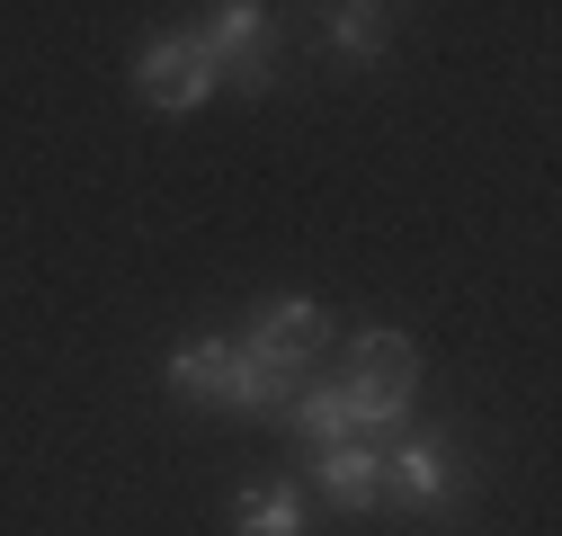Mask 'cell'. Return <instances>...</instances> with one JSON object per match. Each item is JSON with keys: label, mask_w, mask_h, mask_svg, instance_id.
<instances>
[{"label": "cell", "mask_w": 562, "mask_h": 536, "mask_svg": "<svg viewBox=\"0 0 562 536\" xmlns=\"http://www.w3.org/2000/svg\"><path fill=\"white\" fill-rule=\"evenodd\" d=\"M348 421L358 429H402L411 393H419V349L402 340V331H367L358 349H348Z\"/></svg>", "instance_id": "2"}, {"label": "cell", "mask_w": 562, "mask_h": 536, "mask_svg": "<svg viewBox=\"0 0 562 536\" xmlns=\"http://www.w3.org/2000/svg\"><path fill=\"white\" fill-rule=\"evenodd\" d=\"M134 90H144L161 116H188V108H205L224 81H215V54H205L196 36H153L144 54H134Z\"/></svg>", "instance_id": "5"}, {"label": "cell", "mask_w": 562, "mask_h": 536, "mask_svg": "<svg viewBox=\"0 0 562 536\" xmlns=\"http://www.w3.org/2000/svg\"><path fill=\"white\" fill-rule=\"evenodd\" d=\"M384 19L393 10H375V0H348V10H330V45L358 63V54H384Z\"/></svg>", "instance_id": "10"}, {"label": "cell", "mask_w": 562, "mask_h": 536, "mask_svg": "<svg viewBox=\"0 0 562 536\" xmlns=\"http://www.w3.org/2000/svg\"><path fill=\"white\" fill-rule=\"evenodd\" d=\"M322 492H330L339 510H375V501H384V456H375L367 438L330 447V456H322Z\"/></svg>", "instance_id": "7"}, {"label": "cell", "mask_w": 562, "mask_h": 536, "mask_svg": "<svg viewBox=\"0 0 562 536\" xmlns=\"http://www.w3.org/2000/svg\"><path fill=\"white\" fill-rule=\"evenodd\" d=\"M384 474H393V492H402L411 510H438V501L456 492V465H447L438 438H402V447L384 456Z\"/></svg>", "instance_id": "6"}, {"label": "cell", "mask_w": 562, "mask_h": 536, "mask_svg": "<svg viewBox=\"0 0 562 536\" xmlns=\"http://www.w3.org/2000/svg\"><path fill=\"white\" fill-rule=\"evenodd\" d=\"M196 45L215 54V81H233L241 99L277 90V54H268V10H259V0H224V10L205 19Z\"/></svg>", "instance_id": "3"}, {"label": "cell", "mask_w": 562, "mask_h": 536, "mask_svg": "<svg viewBox=\"0 0 562 536\" xmlns=\"http://www.w3.org/2000/svg\"><path fill=\"white\" fill-rule=\"evenodd\" d=\"M170 393H188V402H233V412H286V402H295V384H277L268 367H250L241 340H188V349L170 358Z\"/></svg>", "instance_id": "1"}, {"label": "cell", "mask_w": 562, "mask_h": 536, "mask_svg": "<svg viewBox=\"0 0 562 536\" xmlns=\"http://www.w3.org/2000/svg\"><path fill=\"white\" fill-rule=\"evenodd\" d=\"M233 518H241V536H304V527H313L304 501H295V483H250Z\"/></svg>", "instance_id": "9"}, {"label": "cell", "mask_w": 562, "mask_h": 536, "mask_svg": "<svg viewBox=\"0 0 562 536\" xmlns=\"http://www.w3.org/2000/svg\"><path fill=\"white\" fill-rule=\"evenodd\" d=\"M286 421L304 429V447H313V456H330V447L358 438V421H348V393H339V384H304V393L286 402Z\"/></svg>", "instance_id": "8"}, {"label": "cell", "mask_w": 562, "mask_h": 536, "mask_svg": "<svg viewBox=\"0 0 562 536\" xmlns=\"http://www.w3.org/2000/svg\"><path fill=\"white\" fill-rule=\"evenodd\" d=\"M322 340H330V322H322V304L313 295H277L250 331H241V349H250V367H268L277 384H295L313 358H322Z\"/></svg>", "instance_id": "4"}]
</instances>
